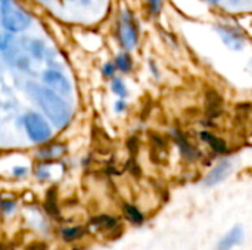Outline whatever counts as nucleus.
Listing matches in <instances>:
<instances>
[{
    "label": "nucleus",
    "mask_w": 252,
    "mask_h": 250,
    "mask_svg": "<svg viewBox=\"0 0 252 250\" xmlns=\"http://www.w3.org/2000/svg\"><path fill=\"white\" fill-rule=\"evenodd\" d=\"M244 240V227L242 225H235L230 231H227L221 240L217 243L216 250H232L233 248L239 246Z\"/></svg>",
    "instance_id": "nucleus-7"
},
{
    "label": "nucleus",
    "mask_w": 252,
    "mask_h": 250,
    "mask_svg": "<svg viewBox=\"0 0 252 250\" xmlns=\"http://www.w3.org/2000/svg\"><path fill=\"white\" fill-rule=\"evenodd\" d=\"M117 34H118V40H120L121 46L126 50H131L137 44L139 31H137V25L134 22L131 12L124 10L121 13L120 21H118V27H117Z\"/></svg>",
    "instance_id": "nucleus-4"
},
{
    "label": "nucleus",
    "mask_w": 252,
    "mask_h": 250,
    "mask_svg": "<svg viewBox=\"0 0 252 250\" xmlns=\"http://www.w3.org/2000/svg\"><path fill=\"white\" fill-rule=\"evenodd\" d=\"M211 3H219V0H210Z\"/></svg>",
    "instance_id": "nucleus-20"
},
{
    "label": "nucleus",
    "mask_w": 252,
    "mask_h": 250,
    "mask_svg": "<svg viewBox=\"0 0 252 250\" xmlns=\"http://www.w3.org/2000/svg\"><path fill=\"white\" fill-rule=\"evenodd\" d=\"M65 150H66V147L62 144H52V146H47L43 150H40V156L44 159H52V158L62 156V153H65Z\"/></svg>",
    "instance_id": "nucleus-11"
},
{
    "label": "nucleus",
    "mask_w": 252,
    "mask_h": 250,
    "mask_svg": "<svg viewBox=\"0 0 252 250\" xmlns=\"http://www.w3.org/2000/svg\"><path fill=\"white\" fill-rule=\"evenodd\" d=\"M230 172H232V162H230V161L224 159V161L219 162V164L211 169V172L207 175V178H205V186L213 187V186H217V184L223 183V181L229 177Z\"/></svg>",
    "instance_id": "nucleus-6"
},
{
    "label": "nucleus",
    "mask_w": 252,
    "mask_h": 250,
    "mask_svg": "<svg viewBox=\"0 0 252 250\" xmlns=\"http://www.w3.org/2000/svg\"><path fill=\"white\" fill-rule=\"evenodd\" d=\"M124 108H126V105H124L123 102H118V103L115 105V109H117L118 112H121V111H124Z\"/></svg>",
    "instance_id": "nucleus-19"
},
{
    "label": "nucleus",
    "mask_w": 252,
    "mask_h": 250,
    "mask_svg": "<svg viewBox=\"0 0 252 250\" xmlns=\"http://www.w3.org/2000/svg\"><path fill=\"white\" fill-rule=\"evenodd\" d=\"M27 172H28V169L24 167L13 168V175H16V177H24V175H27Z\"/></svg>",
    "instance_id": "nucleus-18"
},
{
    "label": "nucleus",
    "mask_w": 252,
    "mask_h": 250,
    "mask_svg": "<svg viewBox=\"0 0 252 250\" xmlns=\"http://www.w3.org/2000/svg\"><path fill=\"white\" fill-rule=\"evenodd\" d=\"M84 234V230L81 227H74V228H65L62 231V237L66 240V242H74L77 239H80L81 236Z\"/></svg>",
    "instance_id": "nucleus-13"
},
{
    "label": "nucleus",
    "mask_w": 252,
    "mask_h": 250,
    "mask_svg": "<svg viewBox=\"0 0 252 250\" xmlns=\"http://www.w3.org/2000/svg\"><path fill=\"white\" fill-rule=\"evenodd\" d=\"M0 40H1V37H0Z\"/></svg>",
    "instance_id": "nucleus-23"
},
{
    "label": "nucleus",
    "mask_w": 252,
    "mask_h": 250,
    "mask_svg": "<svg viewBox=\"0 0 252 250\" xmlns=\"http://www.w3.org/2000/svg\"><path fill=\"white\" fill-rule=\"evenodd\" d=\"M0 203H1V200H0Z\"/></svg>",
    "instance_id": "nucleus-22"
},
{
    "label": "nucleus",
    "mask_w": 252,
    "mask_h": 250,
    "mask_svg": "<svg viewBox=\"0 0 252 250\" xmlns=\"http://www.w3.org/2000/svg\"><path fill=\"white\" fill-rule=\"evenodd\" d=\"M124 212H126V217L130 220V222L136 224V225H142L145 222V217L143 214L133 205H124Z\"/></svg>",
    "instance_id": "nucleus-10"
},
{
    "label": "nucleus",
    "mask_w": 252,
    "mask_h": 250,
    "mask_svg": "<svg viewBox=\"0 0 252 250\" xmlns=\"http://www.w3.org/2000/svg\"><path fill=\"white\" fill-rule=\"evenodd\" d=\"M233 1H238V0H233Z\"/></svg>",
    "instance_id": "nucleus-21"
},
{
    "label": "nucleus",
    "mask_w": 252,
    "mask_h": 250,
    "mask_svg": "<svg viewBox=\"0 0 252 250\" xmlns=\"http://www.w3.org/2000/svg\"><path fill=\"white\" fill-rule=\"evenodd\" d=\"M24 130L28 139L35 144H43L52 139V127L47 118L38 112H27L22 118Z\"/></svg>",
    "instance_id": "nucleus-3"
},
{
    "label": "nucleus",
    "mask_w": 252,
    "mask_h": 250,
    "mask_svg": "<svg viewBox=\"0 0 252 250\" xmlns=\"http://www.w3.org/2000/svg\"><path fill=\"white\" fill-rule=\"evenodd\" d=\"M115 71H117V68H115V65H114L112 62L105 63V65H103V68H102V74H103V77H106V78L114 77Z\"/></svg>",
    "instance_id": "nucleus-15"
},
{
    "label": "nucleus",
    "mask_w": 252,
    "mask_h": 250,
    "mask_svg": "<svg viewBox=\"0 0 252 250\" xmlns=\"http://www.w3.org/2000/svg\"><path fill=\"white\" fill-rule=\"evenodd\" d=\"M201 137H202V140H205V141L213 147V150H216V152H219V153L226 152L227 146H226V143H224L221 139H219V137H216V136H213V134H210V133H205V131L201 134Z\"/></svg>",
    "instance_id": "nucleus-9"
},
{
    "label": "nucleus",
    "mask_w": 252,
    "mask_h": 250,
    "mask_svg": "<svg viewBox=\"0 0 252 250\" xmlns=\"http://www.w3.org/2000/svg\"><path fill=\"white\" fill-rule=\"evenodd\" d=\"M27 93L56 128L62 130L71 122L72 108L63 96L38 83H28Z\"/></svg>",
    "instance_id": "nucleus-1"
},
{
    "label": "nucleus",
    "mask_w": 252,
    "mask_h": 250,
    "mask_svg": "<svg viewBox=\"0 0 252 250\" xmlns=\"http://www.w3.org/2000/svg\"><path fill=\"white\" fill-rule=\"evenodd\" d=\"M148 6L154 15H158L162 7V0H148Z\"/></svg>",
    "instance_id": "nucleus-16"
},
{
    "label": "nucleus",
    "mask_w": 252,
    "mask_h": 250,
    "mask_svg": "<svg viewBox=\"0 0 252 250\" xmlns=\"http://www.w3.org/2000/svg\"><path fill=\"white\" fill-rule=\"evenodd\" d=\"M41 81L44 85H47L49 88L55 90L56 93H59L61 96L66 97L71 94V83L69 80L59 71H55V69H47L43 72L41 75Z\"/></svg>",
    "instance_id": "nucleus-5"
},
{
    "label": "nucleus",
    "mask_w": 252,
    "mask_h": 250,
    "mask_svg": "<svg viewBox=\"0 0 252 250\" xmlns=\"http://www.w3.org/2000/svg\"><path fill=\"white\" fill-rule=\"evenodd\" d=\"M114 65L118 71L121 72H128L133 66V62H131V57L127 55V53H121L115 57L114 60Z\"/></svg>",
    "instance_id": "nucleus-12"
},
{
    "label": "nucleus",
    "mask_w": 252,
    "mask_h": 250,
    "mask_svg": "<svg viewBox=\"0 0 252 250\" xmlns=\"http://www.w3.org/2000/svg\"><path fill=\"white\" fill-rule=\"evenodd\" d=\"M111 88H112V91H114L118 97H121V99H124V97L127 96V87H126V84H124L120 78H114V80H112Z\"/></svg>",
    "instance_id": "nucleus-14"
},
{
    "label": "nucleus",
    "mask_w": 252,
    "mask_h": 250,
    "mask_svg": "<svg viewBox=\"0 0 252 250\" xmlns=\"http://www.w3.org/2000/svg\"><path fill=\"white\" fill-rule=\"evenodd\" d=\"M219 32L221 34L223 41H224L230 49H235V50L242 49V46H244V38H242L241 35L235 34V32L230 31V29H224V28H219Z\"/></svg>",
    "instance_id": "nucleus-8"
},
{
    "label": "nucleus",
    "mask_w": 252,
    "mask_h": 250,
    "mask_svg": "<svg viewBox=\"0 0 252 250\" xmlns=\"http://www.w3.org/2000/svg\"><path fill=\"white\" fill-rule=\"evenodd\" d=\"M31 15L13 0H0V24L9 32H22L31 27Z\"/></svg>",
    "instance_id": "nucleus-2"
},
{
    "label": "nucleus",
    "mask_w": 252,
    "mask_h": 250,
    "mask_svg": "<svg viewBox=\"0 0 252 250\" xmlns=\"http://www.w3.org/2000/svg\"><path fill=\"white\" fill-rule=\"evenodd\" d=\"M0 208H1V211H3L4 214H10V212L15 209V203H13V202H10V200H7V202H1V203H0Z\"/></svg>",
    "instance_id": "nucleus-17"
}]
</instances>
